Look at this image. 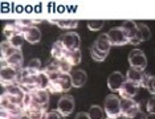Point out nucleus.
<instances>
[{
    "instance_id": "31",
    "label": "nucleus",
    "mask_w": 155,
    "mask_h": 119,
    "mask_svg": "<svg viewBox=\"0 0 155 119\" xmlns=\"http://www.w3.org/2000/svg\"><path fill=\"white\" fill-rule=\"evenodd\" d=\"M104 24H105V20H101V19L89 20V21H87V28H89L90 31H100L101 28L104 27Z\"/></svg>"
},
{
    "instance_id": "29",
    "label": "nucleus",
    "mask_w": 155,
    "mask_h": 119,
    "mask_svg": "<svg viewBox=\"0 0 155 119\" xmlns=\"http://www.w3.org/2000/svg\"><path fill=\"white\" fill-rule=\"evenodd\" d=\"M137 25H138V31H139L140 36H142V40L143 41H147L151 37L150 28L147 27L146 24H143V23H137Z\"/></svg>"
},
{
    "instance_id": "9",
    "label": "nucleus",
    "mask_w": 155,
    "mask_h": 119,
    "mask_svg": "<svg viewBox=\"0 0 155 119\" xmlns=\"http://www.w3.org/2000/svg\"><path fill=\"white\" fill-rule=\"evenodd\" d=\"M17 70L19 69H15L12 66H4V68H2V70H0V82H2V86H8V85L16 83Z\"/></svg>"
},
{
    "instance_id": "6",
    "label": "nucleus",
    "mask_w": 155,
    "mask_h": 119,
    "mask_svg": "<svg viewBox=\"0 0 155 119\" xmlns=\"http://www.w3.org/2000/svg\"><path fill=\"white\" fill-rule=\"evenodd\" d=\"M58 41H61V44L64 45V48L66 50H78L80 49L81 38H80L78 34L74 33V32L64 33L58 38Z\"/></svg>"
},
{
    "instance_id": "17",
    "label": "nucleus",
    "mask_w": 155,
    "mask_h": 119,
    "mask_svg": "<svg viewBox=\"0 0 155 119\" xmlns=\"http://www.w3.org/2000/svg\"><path fill=\"white\" fill-rule=\"evenodd\" d=\"M4 60V58H3ZM7 64L8 66H12L15 69H20L23 68V54H21V50H17L16 53H13L12 56H9L8 58H5Z\"/></svg>"
},
{
    "instance_id": "33",
    "label": "nucleus",
    "mask_w": 155,
    "mask_h": 119,
    "mask_svg": "<svg viewBox=\"0 0 155 119\" xmlns=\"http://www.w3.org/2000/svg\"><path fill=\"white\" fill-rule=\"evenodd\" d=\"M147 111H149V114L155 113V97L150 98V99L147 101Z\"/></svg>"
},
{
    "instance_id": "5",
    "label": "nucleus",
    "mask_w": 155,
    "mask_h": 119,
    "mask_svg": "<svg viewBox=\"0 0 155 119\" xmlns=\"http://www.w3.org/2000/svg\"><path fill=\"white\" fill-rule=\"evenodd\" d=\"M109 40H110V44L111 47H122V45H126L130 43L127 34L125 33V31L122 29V27H115V28H111L110 31L106 33Z\"/></svg>"
},
{
    "instance_id": "26",
    "label": "nucleus",
    "mask_w": 155,
    "mask_h": 119,
    "mask_svg": "<svg viewBox=\"0 0 155 119\" xmlns=\"http://www.w3.org/2000/svg\"><path fill=\"white\" fill-rule=\"evenodd\" d=\"M90 56H91V58H93L94 61L102 62V61H105V60H106L107 53H102V52L98 50L94 45H91V47H90Z\"/></svg>"
},
{
    "instance_id": "8",
    "label": "nucleus",
    "mask_w": 155,
    "mask_h": 119,
    "mask_svg": "<svg viewBox=\"0 0 155 119\" xmlns=\"http://www.w3.org/2000/svg\"><path fill=\"white\" fill-rule=\"evenodd\" d=\"M73 108H74V98L69 94H65L58 99L57 102V111L64 117H68V115L72 114Z\"/></svg>"
},
{
    "instance_id": "30",
    "label": "nucleus",
    "mask_w": 155,
    "mask_h": 119,
    "mask_svg": "<svg viewBox=\"0 0 155 119\" xmlns=\"http://www.w3.org/2000/svg\"><path fill=\"white\" fill-rule=\"evenodd\" d=\"M48 92L52 93V94L64 93V90H62V86H61V82H60V78L56 79V81H51V83H49V87H48Z\"/></svg>"
},
{
    "instance_id": "12",
    "label": "nucleus",
    "mask_w": 155,
    "mask_h": 119,
    "mask_svg": "<svg viewBox=\"0 0 155 119\" xmlns=\"http://www.w3.org/2000/svg\"><path fill=\"white\" fill-rule=\"evenodd\" d=\"M94 47H96L98 50L102 52V53H107L110 52V48H111V44H110V40H109L107 34H100L96 41H94Z\"/></svg>"
},
{
    "instance_id": "4",
    "label": "nucleus",
    "mask_w": 155,
    "mask_h": 119,
    "mask_svg": "<svg viewBox=\"0 0 155 119\" xmlns=\"http://www.w3.org/2000/svg\"><path fill=\"white\" fill-rule=\"evenodd\" d=\"M129 64L133 69L143 72L147 66V57L140 49H133L129 53Z\"/></svg>"
},
{
    "instance_id": "36",
    "label": "nucleus",
    "mask_w": 155,
    "mask_h": 119,
    "mask_svg": "<svg viewBox=\"0 0 155 119\" xmlns=\"http://www.w3.org/2000/svg\"><path fill=\"white\" fill-rule=\"evenodd\" d=\"M117 119H129L127 117H123V115H121V117H118Z\"/></svg>"
},
{
    "instance_id": "2",
    "label": "nucleus",
    "mask_w": 155,
    "mask_h": 119,
    "mask_svg": "<svg viewBox=\"0 0 155 119\" xmlns=\"http://www.w3.org/2000/svg\"><path fill=\"white\" fill-rule=\"evenodd\" d=\"M105 113L107 118L117 119L121 117V98H118L115 94H109L105 98Z\"/></svg>"
},
{
    "instance_id": "21",
    "label": "nucleus",
    "mask_w": 155,
    "mask_h": 119,
    "mask_svg": "<svg viewBox=\"0 0 155 119\" xmlns=\"http://www.w3.org/2000/svg\"><path fill=\"white\" fill-rule=\"evenodd\" d=\"M87 114H89L90 119H104L105 114H106V113L104 111V108H102V107L97 106V105H93V106H90Z\"/></svg>"
},
{
    "instance_id": "15",
    "label": "nucleus",
    "mask_w": 155,
    "mask_h": 119,
    "mask_svg": "<svg viewBox=\"0 0 155 119\" xmlns=\"http://www.w3.org/2000/svg\"><path fill=\"white\" fill-rule=\"evenodd\" d=\"M87 81V74L85 70H74L72 74V82H73V87H82Z\"/></svg>"
},
{
    "instance_id": "28",
    "label": "nucleus",
    "mask_w": 155,
    "mask_h": 119,
    "mask_svg": "<svg viewBox=\"0 0 155 119\" xmlns=\"http://www.w3.org/2000/svg\"><path fill=\"white\" fill-rule=\"evenodd\" d=\"M56 24L60 28H64V29H73V28L78 27L77 20H56Z\"/></svg>"
},
{
    "instance_id": "32",
    "label": "nucleus",
    "mask_w": 155,
    "mask_h": 119,
    "mask_svg": "<svg viewBox=\"0 0 155 119\" xmlns=\"http://www.w3.org/2000/svg\"><path fill=\"white\" fill-rule=\"evenodd\" d=\"M45 119H65V117L60 114L58 111H49V113H47V118Z\"/></svg>"
},
{
    "instance_id": "25",
    "label": "nucleus",
    "mask_w": 155,
    "mask_h": 119,
    "mask_svg": "<svg viewBox=\"0 0 155 119\" xmlns=\"http://www.w3.org/2000/svg\"><path fill=\"white\" fill-rule=\"evenodd\" d=\"M60 82H61L62 90H64V92H69V90L73 87L72 74H61V77H60Z\"/></svg>"
},
{
    "instance_id": "11",
    "label": "nucleus",
    "mask_w": 155,
    "mask_h": 119,
    "mask_svg": "<svg viewBox=\"0 0 155 119\" xmlns=\"http://www.w3.org/2000/svg\"><path fill=\"white\" fill-rule=\"evenodd\" d=\"M138 87L139 86L137 85V83L126 79L118 93H119V95H121V98H134L137 95V93H138Z\"/></svg>"
},
{
    "instance_id": "10",
    "label": "nucleus",
    "mask_w": 155,
    "mask_h": 119,
    "mask_svg": "<svg viewBox=\"0 0 155 119\" xmlns=\"http://www.w3.org/2000/svg\"><path fill=\"white\" fill-rule=\"evenodd\" d=\"M126 79L127 78H126L121 72H113L107 78V87L113 93H117V92H119V89L122 87V85L125 83Z\"/></svg>"
},
{
    "instance_id": "22",
    "label": "nucleus",
    "mask_w": 155,
    "mask_h": 119,
    "mask_svg": "<svg viewBox=\"0 0 155 119\" xmlns=\"http://www.w3.org/2000/svg\"><path fill=\"white\" fill-rule=\"evenodd\" d=\"M53 61L57 64L58 66V69H60V72L62 73V74H69L70 70H72V68H73V65L70 64V62L68 61L66 58H60V60H53Z\"/></svg>"
},
{
    "instance_id": "3",
    "label": "nucleus",
    "mask_w": 155,
    "mask_h": 119,
    "mask_svg": "<svg viewBox=\"0 0 155 119\" xmlns=\"http://www.w3.org/2000/svg\"><path fill=\"white\" fill-rule=\"evenodd\" d=\"M122 29L125 31V33L127 34L129 40H130V44L133 45H138L139 43H142V36H140L139 31H138V25H137L135 21L133 20H125L122 23Z\"/></svg>"
},
{
    "instance_id": "20",
    "label": "nucleus",
    "mask_w": 155,
    "mask_h": 119,
    "mask_svg": "<svg viewBox=\"0 0 155 119\" xmlns=\"http://www.w3.org/2000/svg\"><path fill=\"white\" fill-rule=\"evenodd\" d=\"M62 58H66L73 66L78 65L81 62V52H80V49L78 50H66Z\"/></svg>"
},
{
    "instance_id": "34",
    "label": "nucleus",
    "mask_w": 155,
    "mask_h": 119,
    "mask_svg": "<svg viewBox=\"0 0 155 119\" xmlns=\"http://www.w3.org/2000/svg\"><path fill=\"white\" fill-rule=\"evenodd\" d=\"M147 118V115L143 113L142 110H139L138 113H137L135 115H134V117H131V118H129V119H146Z\"/></svg>"
},
{
    "instance_id": "1",
    "label": "nucleus",
    "mask_w": 155,
    "mask_h": 119,
    "mask_svg": "<svg viewBox=\"0 0 155 119\" xmlns=\"http://www.w3.org/2000/svg\"><path fill=\"white\" fill-rule=\"evenodd\" d=\"M32 101H31L29 106L25 107V111L36 110V111H47L49 105V92L43 89H36L31 92Z\"/></svg>"
},
{
    "instance_id": "19",
    "label": "nucleus",
    "mask_w": 155,
    "mask_h": 119,
    "mask_svg": "<svg viewBox=\"0 0 155 119\" xmlns=\"http://www.w3.org/2000/svg\"><path fill=\"white\" fill-rule=\"evenodd\" d=\"M0 50H2V58L5 60V58H8L9 56H12L13 53H16L19 49H15L8 40H4L2 43V45H0Z\"/></svg>"
},
{
    "instance_id": "24",
    "label": "nucleus",
    "mask_w": 155,
    "mask_h": 119,
    "mask_svg": "<svg viewBox=\"0 0 155 119\" xmlns=\"http://www.w3.org/2000/svg\"><path fill=\"white\" fill-rule=\"evenodd\" d=\"M142 87H146L153 95H155V76H146L142 82Z\"/></svg>"
},
{
    "instance_id": "27",
    "label": "nucleus",
    "mask_w": 155,
    "mask_h": 119,
    "mask_svg": "<svg viewBox=\"0 0 155 119\" xmlns=\"http://www.w3.org/2000/svg\"><path fill=\"white\" fill-rule=\"evenodd\" d=\"M24 40H25V36H24V33H17V34H15V36H12L8 41L11 43V45L15 49H19V50H20V48H21Z\"/></svg>"
},
{
    "instance_id": "35",
    "label": "nucleus",
    "mask_w": 155,
    "mask_h": 119,
    "mask_svg": "<svg viewBox=\"0 0 155 119\" xmlns=\"http://www.w3.org/2000/svg\"><path fill=\"white\" fill-rule=\"evenodd\" d=\"M74 119H90V118H89V114H87V113H84V111H81V113H78V114L76 115Z\"/></svg>"
},
{
    "instance_id": "13",
    "label": "nucleus",
    "mask_w": 155,
    "mask_h": 119,
    "mask_svg": "<svg viewBox=\"0 0 155 119\" xmlns=\"http://www.w3.org/2000/svg\"><path fill=\"white\" fill-rule=\"evenodd\" d=\"M49 83H51V78H49L48 74L44 70L35 74V86H36V89L48 90Z\"/></svg>"
},
{
    "instance_id": "14",
    "label": "nucleus",
    "mask_w": 155,
    "mask_h": 119,
    "mask_svg": "<svg viewBox=\"0 0 155 119\" xmlns=\"http://www.w3.org/2000/svg\"><path fill=\"white\" fill-rule=\"evenodd\" d=\"M24 36H25V41H28L29 44H37L41 40V31L33 25L25 31Z\"/></svg>"
},
{
    "instance_id": "18",
    "label": "nucleus",
    "mask_w": 155,
    "mask_h": 119,
    "mask_svg": "<svg viewBox=\"0 0 155 119\" xmlns=\"http://www.w3.org/2000/svg\"><path fill=\"white\" fill-rule=\"evenodd\" d=\"M66 49L64 48V45L61 44V41H56V43L52 45V50H51V56L53 57V60H60L64 57Z\"/></svg>"
},
{
    "instance_id": "7",
    "label": "nucleus",
    "mask_w": 155,
    "mask_h": 119,
    "mask_svg": "<svg viewBox=\"0 0 155 119\" xmlns=\"http://www.w3.org/2000/svg\"><path fill=\"white\" fill-rule=\"evenodd\" d=\"M139 110V105L134 101V98H121V113L123 117L131 118Z\"/></svg>"
},
{
    "instance_id": "16",
    "label": "nucleus",
    "mask_w": 155,
    "mask_h": 119,
    "mask_svg": "<svg viewBox=\"0 0 155 119\" xmlns=\"http://www.w3.org/2000/svg\"><path fill=\"white\" fill-rule=\"evenodd\" d=\"M144 77H146V74H143V72L130 68L129 70H127V76H126V78H127L129 81H131V82H134V83H137V85L140 87V86H142V82H143Z\"/></svg>"
},
{
    "instance_id": "37",
    "label": "nucleus",
    "mask_w": 155,
    "mask_h": 119,
    "mask_svg": "<svg viewBox=\"0 0 155 119\" xmlns=\"http://www.w3.org/2000/svg\"><path fill=\"white\" fill-rule=\"evenodd\" d=\"M107 119H114V118H107Z\"/></svg>"
},
{
    "instance_id": "23",
    "label": "nucleus",
    "mask_w": 155,
    "mask_h": 119,
    "mask_svg": "<svg viewBox=\"0 0 155 119\" xmlns=\"http://www.w3.org/2000/svg\"><path fill=\"white\" fill-rule=\"evenodd\" d=\"M27 70L31 73V74H37V73H40V72H43L41 70V61L38 58H33V60H31L29 61V64H28L27 66Z\"/></svg>"
}]
</instances>
